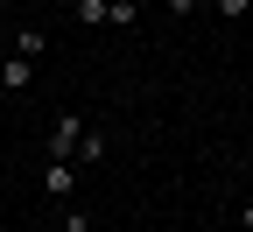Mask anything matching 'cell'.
<instances>
[{
    "instance_id": "cell-5",
    "label": "cell",
    "mask_w": 253,
    "mask_h": 232,
    "mask_svg": "<svg viewBox=\"0 0 253 232\" xmlns=\"http://www.w3.org/2000/svg\"><path fill=\"white\" fill-rule=\"evenodd\" d=\"M7 56H28V63H36L42 56V28H14V36H7Z\"/></svg>"
},
{
    "instance_id": "cell-7",
    "label": "cell",
    "mask_w": 253,
    "mask_h": 232,
    "mask_svg": "<svg viewBox=\"0 0 253 232\" xmlns=\"http://www.w3.org/2000/svg\"><path fill=\"white\" fill-rule=\"evenodd\" d=\"M56 232H91V211H84V204H71V211L56 218Z\"/></svg>"
},
{
    "instance_id": "cell-11",
    "label": "cell",
    "mask_w": 253,
    "mask_h": 232,
    "mask_svg": "<svg viewBox=\"0 0 253 232\" xmlns=\"http://www.w3.org/2000/svg\"><path fill=\"white\" fill-rule=\"evenodd\" d=\"M239 232H253V204H239Z\"/></svg>"
},
{
    "instance_id": "cell-10",
    "label": "cell",
    "mask_w": 253,
    "mask_h": 232,
    "mask_svg": "<svg viewBox=\"0 0 253 232\" xmlns=\"http://www.w3.org/2000/svg\"><path fill=\"white\" fill-rule=\"evenodd\" d=\"M197 7H204V0H162V14H176V21H190Z\"/></svg>"
},
{
    "instance_id": "cell-9",
    "label": "cell",
    "mask_w": 253,
    "mask_h": 232,
    "mask_svg": "<svg viewBox=\"0 0 253 232\" xmlns=\"http://www.w3.org/2000/svg\"><path fill=\"white\" fill-rule=\"evenodd\" d=\"M211 7L225 14V21H246V14H253V0H211Z\"/></svg>"
},
{
    "instance_id": "cell-3",
    "label": "cell",
    "mask_w": 253,
    "mask_h": 232,
    "mask_svg": "<svg viewBox=\"0 0 253 232\" xmlns=\"http://www.w3.org/2000/svg\"><path fill=\"white\" fill-rule=\"evenodd\" d=\"M78 169H99V162H106V127H84V141H78Z\"/></svg>"
},
{
    "instance_id": "cell-4",
    "label": "cell",
    "mask_w": 253,
    "mask_h": 232,
    "mask_svg": "<svg viewBox=\"0 0 253 232\" xmlns=\"http://www.w3.org/2000/svg\"><path fill=\"white\" fill-rule=\"evenodd\" d=\"M28 78H36L28 56H0V85H7V92H28Z\"/></svg>"
},
{
    "instance_id": "cell-12",
    "label": "cell",
    "mask_w": 253,
    "mask_h": 232,
    "mask_svg": "<svg viewBox=\"0 0 253 232\" xmlns=\"http://www.w3.org/2000/svg\"><path fill=\"white\" fill-rule=\"evenodd\" d=\"M0 56H7V28H0Z\"/></svg>"
},
{
    "instance_id": "cell-8",
    "label": "cell",
    "mask_w": 253,
    "mask_h": 232,
    "mask_svg": "<svg viewBox=\"0 0 253 232\" xmlns=\"http://www.w3.org/2000/svg\"><path fill=\"white\" fill-rule=\"evenodd\" d=\"M134 14H141V7H134V0H106V21H113V28H126V21H134Z\"/></svg>"
},
{
    "instance_id": "cell-2",
    "label": "cell",
    "mask_w": 253,
    "mask_h": 232,
    "mask_svg": "<svg viewBox=\"0 0 253 232\" xmlns=\"http://www.w3.org/2000/svg\"><path fill=\"white\" fill-rule=\"evenodd\" d=\"M42 197H78V162H42Z\"/></svg>"
},
{
    "instance_id": "cell-6",
    "label": "cell",
    "mask_w": 253,
    "mask_h": 232,
    "mask_svg": "<svg viewBox=\"0 0 253 232\" xmlns=\"http://www.w3.org/2000/svg\"><path fill=\"white\" fill-rule=\"evenodd\" d=\"M71 14H78L84 28H99V21H106V0H71Z\"/></svg>"
},
{
    "instance_id": "cell-13",
    "label": "cell",
    "mask_w": 253,
    "mask_h": 232,
    "mask_svg": "<svg viewBox=\"0 0 253 232\" xmlns=\"http://www.w3.org/2000/svg\"><path fill=\"white\" fill-rule=\"evenodd\" d=\"M0 7H14V0H0Z\"/></svg>"
},
{
    "instance_id": "cell-1",
    "label": "cell",
    "mask_w": 253,
    "mask_h": 232,
    "mask_svg": "<svg viewBox=\"0 0 253 232\" xmlns=\"http://www.w3.org/2000/svg\"><path fill=\"white\" fill-rule=\"evenodd\" d=\"M78 141H84V113H56L49 120V162H71Z\"/></svg>"
},
{
    "instance_id": "cell-14",
    "label": "cell",
    "mask_w": 253,
    "mask_h": 232,
    "mask_svg": "<svg viewBox=\"0 0 253 232\" xmlns=\"http://www.w3.org/2000/svg\"><path fill=\"white\" fill-rule=\"evenodd\" d=\"M42 232H56V225H42Z\"/></svg>"
}]
</instances>
